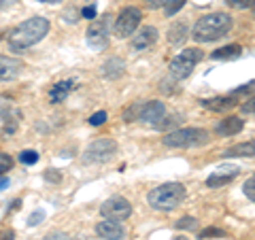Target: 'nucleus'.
<instances>
[{
	"label": "nucleus",
	"instance_id": "4",
	"mask_svg": "<svg viewBox=\"0 0 255 240\" xmlns=\"http://www.w3.org/2000/svg\"><path fill=\"white\" fill-rule=\"evenodd\" d=\"M211 140V136L202 127H181L172 130L162 138V142L170 149H187V147H200Z\"/></svg>",
	"mask_w": 255,
	"mask_h": 240
},
{
	"label": "nucleus",
	"instance_id": "44",
	"mask_svg": "<svg viewBox=\"0 0 255 240\" xmlns=\"http://www.w3.org/2000/svg\"><path fill=\"white\" fill-rule=\"evenodd\" d=\"M2 34H4V32H0V41H2Z\"/></svg>",
	"mask_w": 255,
	"mask_h": 240
},
{
	"label": "nucleus",
	"instance_id": "25",
	"mask_svg": "<svg viewBox=\"0 0 255 240\" xmlns=\"http://www.w3.org/2000/svg\"><path fill=\"white\" fill-rule=\"evenodd\" d=\"M19 162H21V164H26V166L36 164V162H38V153H36V151H32V149L21 151V153H19Z\"/></svg>",
	"mask_w": 255,
	"mask_h": 240
},
{
	"label": "nucleus",
	"instance_id": "17",
	"mask_svg": "<svg viewBox=\"0 0 255 240\" xmlns=\"http://www.w3.org/2000/svg\"><path fill=\"white\" fill-rule=\"evenodd\" d=\"M243 127H245V121L241 117L230 115V117L221 119V121L217 123V134L219 136H234L238 132H243Z\"/></svg>",
	"mask_w": 255,
	"mask_h": 240
},
{
	"label": "nucleus",
	"instance_id": "34",
	"mask_svg": "<svg viewBox=\"0 0 255 240\" xmlns=\"http://www.w3.org/2000/svg\"><path fill=\"white\" fill-rule=\"evenodd\" d=\"M226 2L234 9H249L251 6V0H226Z\"/></svg>",
	"mask_w": 255,
	"mask_h": 240
},
{
	"label": "nucleus",
	"instance_id": "10",
	"mask_svg": "<svg viewBox=\"0 0 255 240\" xmlns=\"http://www.w3.org/2000/svg\"><path fill=\"white\" fill-rule=\"evenodd\" d=\"M164 115H166L164 102L162 100H151V102H147V105H142L138 119L142 123H149V125L155 127L159 123V119H164Z\"/></svg>",
	"mask_w": 255,
	"mask_h": 240
},
{
	"label": "nucleus",
	"instance_id": "40",
	"mask_svg": "<svg viewBox=\"0 0 255 240\" xmlns=\"http://www.w3.org/2000/svg\"><path fill=\"white\" fill-rule=\"evenodd\" d=\"M17 0H0V11L2 9H6V6H11V4H15Z\"/></svg>",
	"mask_w": 255,
	"mask_h": 240
},
{
	"label": "nucleus",
	"instance_id": "14",
	"mask_svg": "<svg viewBox=\"0 0 255 240\" xmlns=\"http://www.w3.org/2000/svg\"><path fill=\"white\" fill-rule=\"evenodd\" d=\"M238 174V168L236 166H230V168H221V170L217 172H213L209 179H206V187H211V189H217V187H223V185H228V183H232L234 177Z\"/></svg>",
	"mask_w": 255,
	"mask_h": 240
},
{
	"label": "nucleus",
	"instance_id": "31",
	"mask_svg": "<svg viewBox=\"0 0 255 240\" xmlns=\"http://www.w3.org/2000/svg\"><path fill=\"white\" fill-rule=\"evenodd\" d=\"M43 219H45V213H43V211H34V213H32L30 217H28V226L34 228V226H38V223H41Z\"/></svg>",
	"mask_w": 255,
	"mask_h": 240
},
{
	"label": "nucleus",
	"instance_id": "42",
	"mask_svg": "<svg viewBox=\"0 0 255 240\" xmlns=\"http://www.w3.org/2000/svg\"><path fill=\"white\" fill-rule=\"evenodd\" d=\"M38 2H47V4H55V2H62V0H38Z\"/></svg>",
	"mask_w": 255,
	"mask_h": 240
},
{
	"label": "nucleus",
	"instance_id": "21",
	"mask_svg": "<svg viewBox=\"0 0 255 240\" xmlns=\"http://www.w3.org/2000/svg\"><path fill=\"white\" fill-rule=\"evenodd\" d=\"M241 53H243L241 45H228V47H221V49L213 51L211 60H236V58H241Z\"/></svg>",
	"mask_w": 255,
	"mask_h": 240
},
{
	"label": "nucleus",
	"instance_id": "37",
	"mask_svg": "<svg viewBox=\"0 0 255 240\" xmlns=\"http://www.w3.org/2000/svg\"><path fill=\"white\" fill-rule=\"evenodd\" d=\"M145 4L149 6V9H162V6L166 4V0H145Z\"/></svg>",
	"mask_w": 255,
	"mask_h": 240
},
{
	"label": "nucleus",
	"instance_id": "9",
	"mask_svg": "<svg viewBox=\"0 0 255 240\" xmlns=\"http://www.w3.org/2000/svg\"><path fill=\"white\" fill-rule=\"evenodd\" d=\"M111 34V15H102L98 19H92V26L87 30V43L96 49H102L109 43Z\"/></svg>",
	"mask_w": 255,
	"mask_h": 240
},
{
	"label": "nucleus",
	"instance_id": "33",
	"mask_svg": "<svg viewBox=\"0 0 255 240\" xmlns=\"http://www.w3.org/2000/svg\"><path fill=\"white\" fill-rule=\"evenodd\" d=\"M45 181H49V183H60L62 181V174L58 170H53V168H49V170L45 172Z\"/></svg>",
	"mask_w": 255,
	"mask_h": 240
},
{
	"label": "nucleus",
	"instance_id": "41",
	"mask_svg": "<svg viewBox=\"0 0 255 240\" xmlns=\"http://www.w3.org/2000/svg\"><path fill=\"white\" fill-rule=\"evenodd\" d=\"M4 187H9V179H6V177H0V191H2Z\"/></svg>",
	"mask_w": 255,
	"mask_h": 240
},
{
	"label": "nucleus",
	"instance_id": "27",
	"mask_svg": "<svg viewBox=\"0 0 255 240\" xmlns=\"http://www.w3.org/2000/svg\"><path fill=\"white\" fill-rule=\"evenodd\" d=\"M11 168H13V157L9 153H0V177L4 172H9Z\"/></svg>",
	"mask_w": 255,
	"mask_h": 240
},
{
	"label": "nucleus",
	"instance_id": "38",
	"mask_svg": "<svg viewBox=\"0 0 255 240\" xmlns=\"http://www.w3.org/2000/svg\"><path fill=\"white\" fill-rule=\"evenodd\" d=\"M0 240H15V232L13 230H2L0 232Z\"/></svg>",
	"mask_w": 255,
	"mask_h": 240
},
{
	"label": "nucleus",
	"instance_id": "12",
	"mask_svg": "<svg viewBox=\"0 0 255 240\" xmlns=\"http://www.w3.org/2000/svg\"><path fill=\"white\" fill-rule=\"evenodd\" d=\"M75 90H77V81H75V79H66V81L53 83L51 90H49V102H51V105H60V102L66 100L68 94L75 92Z\"/></svg>",
	"mask_w": 255,
	"mask_h": 240
},
{
	"label": "nucleus",
	"instance_id": "20",
	"mask_svg": "<svg viewBox=\"0 0 255 240\" xmlns=\"http://www.w3.org/2000/svg\"><path fill=\"white\" fill-rule=\"evenodd\" d=\"M189 36V30H187V23L185 21H179V23H172L170 30H168V43L170 45H183Z\"/></svg>",
	"mask_w": 255,
	"mask_h": 240
},
{
	"label": "nucleus",
	"instance_id": "8",
	"mask_svg": "<svg viewBox=\"0 0 255 240\" xmlns=\"http://www.w3.org/2000/svg\"><path fill=\"white\" fill-rule=\"evenodd\" d=\"M100 215L111 221H124L132 215V204L122 196H113L100 206Z\"/></svg>",
	"mask_w": 255,
	"mask_h": 240
},
{
	"label": "nucleus",
	"instance_id": "15",
	"mask_svg": "<svg viewBox=\"0 0 255 240\" xmlns=\"http://www.w3.org/2000/svg\"><path fill=\"white\" fill-rule=\"evenodd\" d=\"M155 41H157V30L153 26H145L136 36L132 38V49L145 51V49H149L151 45H155Z\"/></svg>",
	"mask_w": 255,
	"mask_h": 240
},
{
	"label": "nucleus",
	"instance_id": "36",
	"mask_svg": "<svg viewBox=\"0 0 255 240\" xmlns=\"http://www.w3.org/2000/svg\"><path fill=\"white\" fill-rule=\"evenodd\" d=\"M45 240H73V238H70L68 234H64V232H51Z\"/></svg>",
	"mask_w": 255,
	"mask_h": 240
},
{
	"label": "nucleus",
	"instance_id": "39",
	"mask_svg": "<svg viewBox=\"0 0 255 240\" xmlns=\"http://www.w3.org/2000/svg\"><path fill=\"white\" fill-rule=\"evenodd\" d=\"M243 113L253 115V100H247V105H243Z\"/></svg>",
	"mask_w": 255,
	"mask_h": 240
},
{
	"label": "nucleus",
	"instance_id": "11",
	"mask_svg": "<svg viewBox=\"0 0 255 240\" xmlns=\"http://www.w3.org/2000/svg\"><path fill=\"white\" fill-rule=\"evenodd\" d=\"M23 68V62L17 58H9V55H0V83L15 81Z\"/></svg>",
	"mask_w": 255,
	"mask_h": 240
},
{
	"label": "nucleus",
	"instance_id": "19",
	"mask_svg": "<svg viewBox=\"0 0 255 240\" xmlns=\"http://www.w3.org/2000/svg\"><path fill=\"white\" fill-rule=\"evenodd\" d=\"M221 155L223 157H253L255 155V145H253V140H247V142H241V145L230 147L228 151H223Z\"/></svg>",
	"mask_w": 255,
	"mask_h": 240
},
{
	"label": "nucleus",
	"instance_id": "5",
	"mask_svg": "<svg viewBox=\"0 0 255 240\" xmlns=\"http://www.w3.org/2000/svg\"><path fill=\"white\" fill-rule=\"evenodd\" d=\"M204 58L202 51L198 49V47H189V49H183L179 55H174L170 60V77L174 81H181V79H187L191 73H194V68L198 66V62Z\"/></svg>",
	"mask_w": 255,
	"mask_h": 240
},
{
	"label": "nucleus",
	"instance_id": "29",
	"mask_svg": "<svg viewBox=\"0 0 255 240\" xmlns=\"http://www.w3.org/2000/svg\"><path fill=\"white\" fill-rule=\"evenodd\" d=\"M243 191H245V196L249 198L251 202H255V179H253V177L247 179V183L243 185Z\"/></svg>",
	"mask_w": 255,
	"mask_h": 240
},
{
	"label": "nucleus",
	"instance_id": "26",
	"mask_svg": "<svg viewBox=\"0 0 255 240\" xmlns=\"http://www.w3.org/2000/svg\"><path fill=\"white\" fill-rule=\"evenodd\" d=\"M181 121H183L181 115H172V117L166 119V121H164V119H159V123L155 127H157V130H168V127H172V125H179Z\"/></svg>",
	"mask_w": 255,
	"mask_h": 240
},
{
	"label": "nucleus",
	"instance_id": "24",
	"mask_svg": "<svg viewBox=\"0 0 255 240\" xmlns=\"http://www.w3.org/2000/svg\"><path fill=\"white\" fill-rule=\"evenodd\" d=\"M228 234L219 228H206L200 232V240H206V238H226Z\"/></svg>",
	"mask_w": 255,
	"mask_h": 240
},
{
	"label": "nucleus",
	"instance_id": "22",
	"mask_svg": "<svg viewBox=\"0 0 255 240\" xmlns=\"http://www.w3.org/2000/svg\"><path fill=\"white\" fill-rule=\"evenodd\" d=\"M142 105H145V102H140V100H138V102H132V105L124 111V121H126V123L136 121L138 115H140V109H142Z\"/></svg>",
	"mask_w": 255,
	"mask_h": 240
},
{
	"label": "nucleus",
	"instance_id": "30",
	"mask_svg": "<svg viewBox=\"0 0 255 240\" xmlns=\"http://www.w3.org/2000/svg\"><path fill=\"white\" fill-rule=\"evenodd\" d=\"M79 15H81V17H85V19H96V15H98V11H96V4H87V6H83Z\"/></svg>",
	"mask_w": 255,
	"mask_h": 240
},
{
	"label": "nucleus",
	"instance_id": "6",
	"mask_svg": "<svg viewBox=\"0 0 255 240\" xmlns=\"http://www.w3.org/2000/svg\"><path fill=\"white\" fill-rule=\"evenodd\" d=\"M117 153V142L113 138H98L94 140L83 153L85 164H105Z\"/></svg>",
	"mask_w": 255,
	"mask_h": 240
},
{
	"label": "nucleus",
	"instance_id": "13",
	"mask_svg": "<svg viewBox=\"0 0 255 240\" xmlns=\"http://www.w3.org/2000/svg\"><path fill=\"white\" fill-rule=\"evenodd\" d=\"M96 234H98L100 238H105V240H124L126 236V230L119 226V221H100L98 226H96Z\"/></svg>",
	"mask_w": 255,
	"mask_h": 240
},
{
	"label": "nucleus",
	"instance_id": "23",
	"mask_svg": "<svg viewBox=\"0 0 255 240\" xmlns=\"http://www.w3.org/2000/svg\"><path fill=\"white\" fill-rule=\"evenodd\" d=\"M183 4H185V0H166V4H164L166 15H168V17L177 15V13L183 9Z\"/></svg>",
	"mask_w": 255,
	"mask_h": 240
},
{
	"label": "nucleus",
	"instance_id": "7",
	"mask_svg": "<svg viewBox=\"0 0 255 240\" xmlns=\"http://www.w3.org/2000/svg\"><path fill=\"white\" fill-rule=\"evenodd\" d=\"M140 17H142V13H140L138 6H128V9H124L115 21V28H113L115 36L126 38V36L134 34L138 28V23H140Z\"/></svg>",
	"mask_w": 255,
	"mask_h": 240
},
{
	"label": "nucleus",
	"instance_id": "18",
	"mask_svg": "<svg viewBox=\"0 0 255 240\" xmlns=\"http://www.w3.org/2000/svg\"><path fill=\"white\" fill-rule=\"evenodd\" d=\"M124 73H126V62L122 58H111L102 64V75H105V79L115 81V79L124 77Z\"/></svg>",
	"mask_w": 255,
	"mask_h": 240
},
{
	"label": "nucleus",
	"instance_id": "32",
	"mask_svg": "<svg viewBox=\"0 0 255 240\" xmlns=\"http://www.w3.org/2000/svg\"><path fill=\"white\" fill-rule=\"evenodd\" d=\"M105 121H107V113H105V111H98V113H94L90 117V123L92 125H102Z\"/></svg>",
	"mask_w": 255,
	"mask_h": 240
},
{
	"label": "nucleus",
	"instance_id": "16",
	"mask_svg": "<svg viewBox=\"0 0 255 240\" xmlns=\"http://www.w3.org/2000/svg\"><path fill=\"white\" fill-rule=\"evenodd\" d=\"M238 105V100L234 96H217V98H211V100H202V107L215 111V113H228Z\"/></svg>",
	"mask_w": 255,
	"mask_h": 240
},
{
	"label": "nucleus",
	"instance_id": "28",
	"mask_svg": "<svg viewBox=\"0 0 255 240\" xmlns=\"http://www.w3.org/2000/svg\"><path fill=\"white\" fill-rule=\"evenodd\" d=\"M198 228V221L194 217H181L177 221V230H196Z\"/></svg>",
	"mask_w": 255,
	"mask_h": 240
},
{
	"label": "nucleus",
	"instance_id": "3",
	"mask_svg": "<svg viewBox=\"0 0 255 240\" xmlns=\"http://www.w3.org/2000/svg\"><path fill=\"white\" fill-rule=\"evenodd\" d=\"M147 200L151 209L155 211H162V213L174 211L185 200V185H181V183H164V185L151 189Z\"/></svg>",
	"mask_w": 255,
	"mask_h": 240
},
{
	"label": "nucleus",
	"instance_id": "43",
	"mask_svg": "<svg viewBox=\"0 0 255 240\" xmlns=\"http://www.w3.org/2000/svg\"><path fill=\"white\" fill-rule=\"evenodd\" d=\"M174 240H185V238H183V236H177V238H174Z\"/></svg>",
	"mask_w": 255,
	"mask_h": 240
},
{
	"label": "nucleus",
	"instance_id": "1",
	"mask_svg": "<svg viewBox=\"0 0 255 240\" xmlns=\"http://www.w3.org/2000/svg\"><path fill=\"white\" fill-rule=\"evenodd\" d=\"M47 32H49V19L30 17L26 21H21L19 26H15L9 32L6 41H9V47L13 51H21V49H28V47L41 43L47 36Z\"/></svg>",
	"mask_w": 255,
	"mask_h": 240
},
{
	"label": "nucleus",
	"instance_id": "35",
	"mask_svg": "<svg viewBox=\"0 0 255 240\" xmlns=\"http://www.w3.org/2000/svg\"><path fill=\"white\" fill-rule=\"evenodd\" d=\"M253 92V81H249V83H247V85H243V87H238V90H234L232 94H230V96H234V98H236V96H243V94H251Z\"/></svg>",
	"mask_w": 255,
	"mask_h": 240
},
{
	"label": "nucleus",
	"instance_id": "2",
	"mask_svg": "<svg viewBox=\"0 0 255 240\" xmlns=\"http://www.w3.org/2000/svg\"><path fill=\"white\" fill-rule=\"evenodd\" d=\"M232 30V17L228 13H209L196 21L194 30H191V36L198 43H213L219 41Z\"/></svg>",
	"mask_w": 255,
	"mask_h": 240
}]
</instances>
